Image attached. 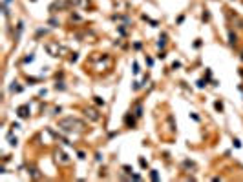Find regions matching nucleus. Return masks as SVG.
<instances>
[{"mask_svg":"<svg viewBox=\"0 0 243 182\" xmlns=\"http://www.w3.org/2000/svg\"><path fill=\"white\" fill-rule=\"evenodd\" d=\"M59 127H61L62 131H73V129H81L82 127V122L75 120V119H62L61 122H59Z\"/></svg>","mask_w":243,"mask_h":182,"instance_id":"nucleus-1","label":"nucleus"},{"mask_svg":"<svg viewBox=\"0 0 243 182\" xmlns=\"http://www.w3.org/2000/svg\"><path fill=\"white\" fill-rule=\"evenodd\" d=\"M46 49L49 51V55H53V57H57L59 55V51H61V47L57 46V44H48L46 46Z\"/></svg>","mask_w":243,"mask_h":182,"instance_id":"nucleus-2","label":"nucleus"},{"mask_svg":"<svg viewBox=\"0 0 243 182\" xmlns=\"http://www.w3.org/2000/svg\"><path fill=\"white\" fill-rule=\"evenodd\" d=\"M19 117H20V119L29 117V107H28V106H22V107H19Z\"/></svg>","mask_w":243,"mask_h":182,"instance_id":"nucleus-3","label":"nucleus"},{"mask_svg":"<svg viewBox=\"0 0 243 182\" xmlns=\"http://www.w3.org/2000/svg\"><path fill=\"white\" fill-rule=\"evenodd\" d=\"M86 117H90L92 120H99V115L95 109H86Z\"/></svg>","mask_w":243,"mask_h":182,"instance_id":"nucleus-4","label":"nucleus"},{"mask_svg":"<svg viewBox=\"0 0 243 182\" xmlns=\"http://www.w3.org/2000/svg\"><path fill=\"white\" fill-rule=\"evenodd\" d=\"M59 157H61V160H62V162H68V157H66L64 153H59Z\"/></svg>","mask_w":243,"mask_h":182,"instance_id":"nucleus-5","label":"nucleus"}]
</instances>
